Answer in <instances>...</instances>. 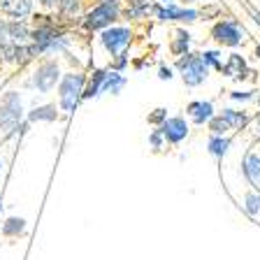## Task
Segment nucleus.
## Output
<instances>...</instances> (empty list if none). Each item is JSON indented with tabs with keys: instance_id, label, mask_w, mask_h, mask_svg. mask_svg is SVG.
Masks as SVG:
<instances>
[{
	"instance_id": "obj_1",
	"label": "nucleus",
	"mask_w": 260,
	"mask_h": 260,
	"mask_svg": "<svg viewBox=\"0 0 260 260\" xmlns=\"http://www.w3.org/2000/svg\"><path fill=\"white\" fill-rule=\"evenodd\" d=\"M179 68L184 70V81L186 84L195 86V84H200V81L205 79L207 60L200 58V56H186V58L179 63Z\"/></svg>"
},
{
	"instance_id": "obj_2",
	"label": "nucleus",
	"mask_w": 260,
	"mask_h": 260,
	"mask_svg": "<svg viewBox=\"0 0 260 260\" xmlns=\"http://www.w3.org/2000/svg\"><path fill=\"white\" fill-rule=\"evenodd\" d=\"M81 75H70L63 79V86H60V103H63V109L65 112H72L75 109V103L79 98V91H81Z\"/></svg>"
},
{
	"instance_id": "obj_3",
	"label": "nucleus",
	"mask_w": 260,
	"mask_h": 260,
	"mask_svg": "<svg viewBox=\"0 0 260 260\" xmlns=\"http://www.w3.org/2000/svg\"><path fill=\"white\" fill-rule=\"evenodd\" d=\"M116 12H119V5H116V0H107V3H103V5L95 7V10L88 14L86 23H88L91 28L107 26V23L112 21L114 16H116Z\"/></svg>"
},
{
	"instance_id": "obj_4",
	"label": "nucleus",
	"mask_w": 260,
	"mask_h": 260,
	"mask_svg": "<svg viewBox=\"0 0 260 260\" xmlns=\"http://www.w3.org/2000/svg\"><path fill=\"white\" fill-rule=\"evenodd\" d=\"M19 121V103H16V98L10 95L5 100V105L0 107V125L5 130H12Z\"/></svg>"
},
{
	"instance_id": "obj_5",
	"label": "nucleus",
	"mask_w": 260,
	"mask_h": 260,
	"mask_svg": "<svg viewBox=\"0 0 260 260\" xmlns=\"http://www.w3.org/2000/svg\"><path fill=\"white\" fill-rule=\"evenodd\" d=\"M214 38L223 44H239L242 32H239V28L235 26V23H218V26L214 28Z\"/></svg>"
},
{
	"instance_id": "obj_6",
	"label": "nucleus",
	"mask_w": 260,
	"mask_h": 260,
	"mask_svg": "<svg viewBox=\"0 0 260 260\" xmlns=\"http://www.w3.org/2000/svg\"><path fill=\"white\" fill-rule=\"evenodd\" d=\"M130 40V32L125 28H114V30H107L103 35V42L109 51H119L121 47H125Z\"/></svg>"
},
{
	"instance_id": "obj_7",
	"label": "nucleus",
	"mask_w": 260,
	"mask_h": 260,
	"mask_svg": "<svg viewBox=\"0 0 260 260\" xmlns=\"http://www.w3.org/2000/svg\"><path fill=\"white\" fill-rule=\"evenodd\" d=\"M56 77H58V68L54 63H47L40 68L38 77H35V84H38L40 91H49L56 84Z\"/></svg>"
},
{
	"instance_id": "obj_8",
	"label": "nucleus",
	"mask_w": 260,
	"mask_h": 260,
	"mask_svg": "<svg viewBox=\"0 0 260 260\" xmlns=\"http://www.w3.org/2000/svg\"><path fill=\"white\" fill-rule=\"evenodd\" d=\"M0 10L19 19L30 12V0H0Z\"/></svg>"
},
{
	"instance_id": "obj_9",
	"label": "nucleus",
	"mask_w": 260,
	"mask_h": 260,
	"mask_svg": "<svg viewBox=\"0 0 260 260\" xmlns=\"http://www.w3.org/2000/svg\"><path fill=\"white\" fill-rule=\"evenodd\" d=\"M186 123L181 119H170L168 123L162 125V133H165V137L172 142H179V140H184L186 137Z\"/></svg>"
},
{
	"instance_id": "obj_10",
	"label": "nucleus",
	"mask_w": 260,
	"mask_h": 260,
	"mask_svg": "<svg viewBox=\"0 0 260 260\" xmlns=\"http://www.w3.org/2000/svg\"><path fill=\"white\" fill-rule=\"evenodd\" d=\"M225 72L230 77H235V79L246 75V63L242 60V56H230V63L225 65Z\"/></svg>"
},
{
	"instance_id": "obj_11",
	"label": "nucleus",
	"mask_w": 260,
	"mask_h": 260,
	"mask_svg": "<svg viewBox=\"0 0 260 260\" xmlns=\"http://www.w3.org/2000/svg\"><path fill=\"white\" fill-rule=\"evenodd\" d=\"M244 172H246V177H249L253 184H258L260 181V158L258 156L246 158V162H244Z\"/></svg>"
},
{
	"instance_id": "obj_12",
	"label": "nucleus",
	"mask_w": 260,
	"mask_h": 260,
	"mask_svg": "<svg viewBox=\"0 0 260 260\" xmlns=\"http://www.w3.org/2000/svg\"><path fill=\"white\" fill-rule=\"evenodd\" d=\"M188 109L193 112V119L198 121V123H202L205 119H209L211 116V105L209 103H193Z\"/></svg>"
},
{
	"instance_id": "obj_13",
	"label": "nucleus",
	"mask_w": 260,
	"mask_h": 260,
	"mask_svg": "<svg viewBox=\"0 0 260 260\" xmlns=\"http://www.w3.org/2000/svg\"><path fill=\"white\" fill-rule=\"evenodd\" d=\"M160 16L162 19H186V21H193L195 16V12H184V10H174V7H168V10H160Z\"/></svg>"
},
{
	"instance_id": "obj_14",
	"label": "nucleus",
	"mask_w": 260,
	"mask_h": 260,
	"mask_svg": "<svg viewBox=\"0 0 260 260\" xmlns=\"http://www.w3.org/2000/svg\"><path fill=\"white\" fill-rule=\"evenodd\" d=\"M223 121H225L228 125L242 128V125L246 123V116H244V114H237V112H225V114H223Z\"/></svg>"
},
{
	"instance_id": "obj_15",
	"label": "nucleus",
	"mask_w": 260,
	"mask_h": 260,
	"mask_svg": "<svg viewBox=\"0 0 260 260\" xmlns=\"http://www.w3.org/2000/svg\"><path fill=\"white\" fill-rule=\"evenodd\" d=\"M103 79H105V72H95V75H93L91 86H88V91L84 93V95H86V98L95 95V93H98V88H100V81H103Z\"/></svg>"
},
{
	"instance_id": "obj_16",
	"label": "nucleus",
	"mask_w": 260,
	"mask_h": 260,
	"mask_svg": "<svg viewBox=\"0 0 260 260\" xmlns=\"http://www.w3.org/2000/svg\"><path fill=\"white\" fill-rule=\"evenodd\" d=\"M21 228H23V221H16V218H10L5 225V233L7 235H14V233H21Z\"/></svg>"
},
{
	"instance_id": "obj_17",
	"label": "nucleus",
	"mask_w": 260,
	"mask_h": 260,
	"mask_svg": "<svg viewBox=\"0 0 260 260\" xmlns=\"http://www.w3.org/2000/svg\"><path fill=\"white\" fill-rule=\"evenodd\" d=\"M209 146H211V151L216 153V156H221V153H225V149H228V142H225V140H214Z\"/></svg>"
},
{
	"instance_id": "obj_18",
	"label": "nucleus",
	"mask_w": 260,
	"mask_h": 260,
	"mask_svg": "<svg viewBox=\"0 0 260 260\" xmlns=\"http://www.w3.org/2000/svg\"><path fill=\"white\" fill-rule=\"evenodd\" d=\"M121 84H123V81H121V77H112V79H107L105 88H109V91H119Z\"/></svg>"
},
{
	"instance_id": "obj_19",
	"label": "nucleus",
	"mask_w": 260,
	"mask_h": 260,
	"mask_svg": "<svg viewBox=\"0 0 260 260\" xmlns=\"http://www.w3.org/2000/svg\"><path fill=\"white\" fill-rule=\"evenodd\" d=\"M32 119H54V114H51L49 107H44V109H38V112L32 114Z\"/></svg>"
},
{
	"instance_id": "obj_20",
	"label": "nucleus",
	"mask_w": 260,
	"mask_h": 260,
	"mask_svg": "<svg viewBox=\"0 0 260 260\" xmlns=\"http://www.w3.org/2000/svg\"><path fill=\"white\" fill-rule=\"evenodd\" d=\"M228 128H230V125H228L225 121H223V116H221V119H216L214 123H211V130H214V133H223V130H228Z\"/></svg>"
},
{
	"instance_id": "obj_21",
	"label": "nucleus",
	"mask_w": 260,
	"mask_h": 260,
	"mask_svg": "<svg viewBox=\"0 0 260 260\" xmlns=\"http://www.w3.org/2000/svg\"><path fill=\"white\" fill-rule=\"evenodd\" d=\"M258 205H260V198L258 195H251L249 198V211H253L255 214V211H258Z\"/></svg>"
},
{
	"instance_id": "obj_22",
	"label": "nucleus",
	"mask_w": 260,
	"mask_h": 260,
	"mask_svg": "<svg viewBox=\"0 0 260 260\" xmlns=\"http://www.w3.org/2000/svg\"><path fill=\"white\" fill-rule=\"evenodd\" d=\"M162 119H165V109H156V114H153L149 121H151V123H158V121H162Z\"/></svg>"
},
{
	"instance_id": "obj_23",
	"label": "nucleus",
	"mask_w": 260,
	"mask_h": 260,
	"mask_svg": "<svg viewBox=\"0 0 260 260\" xmlns=\"http://www.w3.org/2000/svg\"><path fill=\"white\" fill-rule=\"evenodd\" d=\"M160 77H162V79H170L172 75H170V70H165V68H162V70H160Z\"/></svg>"
},
{
	"instance_id": "obj_24",
	"label": "nucleus",
	"mask_w": 260,
	"mask_h": 260,
	"mask_svg": "<svg viewBox=\"0 0 260 260\" xmlns=\"http://www.w3.org/2000/svg\"><path fill=\"white\" fill-rule=\"evenodd\" d=\"M44 5H56V3H60V0H42Z\"/></svg>"
},
{
	"instance_id": "obj_25",
	"label": "nucleus",
	"mask_w": 260,
	"mask_h": 260,
	"mask_svg": "<svg viewBox=\"0 0 260 260\" xmlns=\"http://www.w3.org/2000/svg\"><path fill=\"white\" fill-rule=\"evenodd\" d=\"M255 135H260V116H258V121H255Z\"/></svg>"
},
{
	"instance_id": "obj_26",
	"label": "nucleus",
	"mask_w": 260,
	"mask_h": 260,
	"mask_svg": "<svg viewBox=\"0 0 260 260\" xmlns=\"http://www.w3.org/2000/svg\"><path fill=\"white\" fill-rule=\"evenodd\" d=\"M130 3H133V5H144L146 0H130Z\"/></svg>"
},
{
	"instance_id": "obj_27",
	"label": "nucleus",
	"mask_w": 260,
	"mask_h": 260,
	"mask_svg": "<svg viewBox=\"0 0 260 260\" xmlns=\"http://www.w3.org/2000/svg\"><path fill=\"white\" fill-rule=\"evenodd\" d=\"M258 56H260V47H258Z\"/></svg>"
}]
</instances>
